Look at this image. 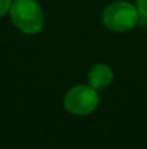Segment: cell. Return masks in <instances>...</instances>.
I'll return each mask as SVG.
<instances>
[{
    "mask_svg": "<svg viewBox=\"0 0 147 149\" xmlns=\"http://www.w3.org/2000/svg\"><path fill=\"white\" fill-rule=\"evenodd\" d=\"M9 13L14 26L29 35L41 32L45 25L43 10L36 0H14Z\"/></svg>",
    "mask_w": 147,
    "mask_h": 149,
    "instance_id": "1",
    "label": "cell"
},
{
    "mask_svg": "<svg viewBox=\"0 0 147 149\" xmlns=\"http://www.w3.org/2000/svg\"><path fill=\"white\" fill-rule=\"evenodd\" d=\"M104 25L114 32H127L139 23V10L128 1H115L102 12Z\"/></svg>",
    "mask_w": 147,
    "mask_h": 149,
    "instance_id": "2",
    "label": "cell"
},
{
    "mask_svg": "<svg viewBox=\"0 0 147 149\" xmlns=\"http://www.w3.org/2000/svg\"><path fill=\"white\" fill-rule=\"evenodd\" d=\"M98 103L99 97L97 90L91 86H75L69 88L63 99L65 109L77 116H85L92 113L98 107Z\"/></svg>",
    "mask_w": 147,
    "mask_h": 149,
    "instance_id": "3",
    "label": "cell"
},
{
    "mask_svg": "<svg viewBox=\"0 0 147 149\" xmlns=\"http://www.w3.org/2000/svg\"><path fill=\"white\" fill-rule=\"evenodd\" d=\"M112 80H114V72L105 64H95L88 71V83L95 90L107 88L112 83Z\"/></svg>",
    "mask_w": 147,
    "mask_h": 149,
    "instance_id": "4",
    "label": "cell"
},
{
    "mask_svg": "<svg viewBox=\"0 0 147 149\" xmlns=\"http://www.w3.org/2000/svg\"><path fill=\"white\" fill-rule=\"evenodd\" d=\"M137 10H139V23L147 25V0H137Z\"/></svg>",
    "mask_w": 147,
    "mask_h": 149,
    "instance_id": "5",
    "label": "cell"
},
{
    "mask_svg": "<svg viewBox=\"0 0 147 149\" xmlns=\"http://www.w3.org/2000/svg\"><path fill=\"white\" fill-rule=\"evenodd\" d=\"M12 6V0H0V17L4 16Z\"/></svg>",
    "mask_w": 147,
    "mask_h": 149,
    "instance_id": "6",
    "label": "cell"
}]
</instances>
